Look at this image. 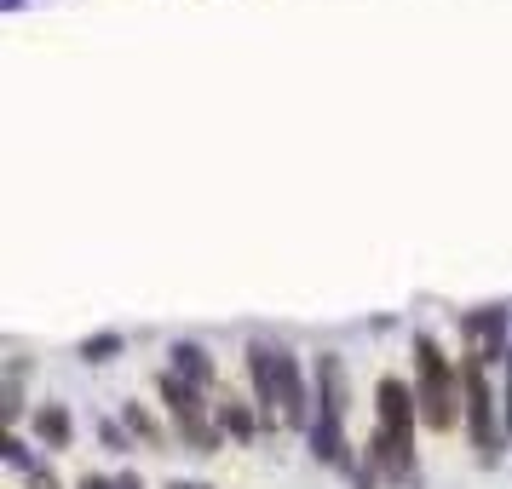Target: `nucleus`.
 Here are the masks:
<instances>
[{
    "label": "nucleus",
    "instance_id": "nucleus-17",
    "mask_svg": "<svg viewBox=\"0 0 512 489\" xmlns=\"http://www.w3.org/2000/svg\"><path fill=\"white\" fill-rule=\"evenodd\" d=\"M116 489H144L139 478H116Z\"/></svg>",
    "mask_w": 512,
    "mask_h": 489
},
{
    "label": "nucleus",
    "instance_id": "nucleus-16",
    "mask_svg": "<svg viewBox=\"0 0 512 489\" xmlns=\"http://www.w3.org/2000/svg\"><path fill=\"white\" fill-rule=\"evenodd\" d=\"M507 438H512V357H507Z\"/></svg>",
    "mask_w": 512,
    "mask_h": 489
},
{
    "label": "nucleus",
    "instance_id": "nucleus-2",
    "mask_svg": "<svg viewBox=\"0 0 512 489\" xmlns=\"http://www.w3.org/2000/svg\"><path fill=\"white\" fill-rule=\"evenodd\" d=\"M248 374H254V397L271 420H288V426H311V397H305L300 363L282 346H265L254 340L248 346Z\"/></svg>",
    "mask_w": 512,
    "mask_h": 489
},
{
    "label": "nucleus",
    "instance_id": "nucleus-15",
    "mask_svg": "<svg viewBox=\"0 0 512 489\" xmlns=\"http://www.w3.org/2000/svg\"><path fill=\"white\" fill-rule=\"evenodd\" d=\"M75 489H116V484H110V478H98V472H87V478H81Z\"/></svg>",
    "mask_w": 512,
    "mask_h": 489
},
{
    "label": "nucleus",
    "instance_id": "nucleus-5",
    "mask_svg": "<svg viewBox=\"0 0 512 489\" xmlns=\"http://www.w3.org/2000/svg\"><path fill=\"white\" fill-rule=\"evenodd\" d=\"M461 409H466V438L478 449V461H501V420H495V386H489V374L478 357H466L461 363Z\"/></svg>",
    "mask_w": 512,
    "mask_h": 489
},
{
    "label": "nucleus",
    "instance_id": "nucleus-14",
    "mask_svg": "<svg viewBox=\"0 0 512 489\" xmlns=\"http://www.w3.org/2000/svg\"><path fill=\"white\" fill-rule=\"evenodd\" d=\"M29 489H58V478H52V472H41V466H29Z\"/></svg>",
    "mask_w": 512,
    "mask_h": 489
},
{
    "label": "nucleus",
    "instance_id": "nucleus-1",
    "mask_svg": "<svg viewBox=\"0 0 512 489\" xmlns=\"http://www.w3.org/2000/svg\"><path fill=\"white\" fill-rule=\"evenodd\" d=\"M374 415H380L374 443H369L374 472H386L392 484H415L420 478V466H415V415H420V403H415V392H409L397 374L380 380V392H374Z\"/></svg>",
    "mask_w": 512,
    "mask_h": 489
},
{
    "label": "nucleus",
    "instance_id": "nucleus-4",
    "mask_svg": "<svg viewBox=\"0 0 512 489\" xmlns=\"http://www.w3.org/2000/svg\"><path fill=\"white\" fill-rule=\"evenodd\" d=\"M415 403L432 432H455V403H461V374L432 334H415Z\"/></svg>",
    "mask_w": 512,
    "mask_h": 489
},
{
    "label": "nucleus",
    "instance_id": "nucleus-10",
    "mask_svg": "<svg viewBox=\"0 0 512 489\" xmlns=\"http://www.w3.org/2000/svg\"><path fill=\"white\" fill-rule=\"evenodd\" d=\"M213 420H219V432H231V438H242V443L254 438V415H248L236 397H231V403H219V409H213Z\"/></svg>",
    "mask_w": 512,
    "mask_h": 489
},
{
    "label": "nucleus",
    "instance_id": "nucleus-6",
    "mask_svg": "<svg viewBox=\"0 0 512 489\" xmlns=\"http://www.w3.org/2000/svg\"><path fill=\"white\" fill-rule=\"evenodd\" d=\"M162 403H167V415H173V426H179L196 449H219V426L208 420V403H202L196 386H185L179 374H162Z\"/></svg>",
    "mask_w": 512,
    "mask_h": 489
},
{
    "label": "nucleus",
    "instance_id": "nucleus-13",
    "mask_svg": "<svg viewBox=\"0 0 512 489\" xmlns=\"http://www.w3.org/2000/svg\"><path fill=\"white\" fill-rule=\"evenodd\" d=\"M0 449H6V461H12V466H29V449H24V443H18V438H6V443H0Z\"/></svg>",
    "mask_w": 512,
    "mask_h": 489
},
{
    "label": "nucleus",
    "instance_id": "nucleus-9",
    "mask_svg": "<svg viewBox=\"0 0 512 489\" xmlns=\"http://www.w3.org/2000/svg\"><path fill=\"white\" fill-rule=\"evenodd\" d=\"M70 409H64V403H41V409H35V438L47 443V449H70Z\"/></svg>",
    "mask_w": 512,
    "mask_h": 489
},
{
    "label": "nucleus",
    "instance_id": "nucleus-7",
    "mask_svg": "<svg viewBox=\"0 0 512 489\" xmlns=\"http://www.w3.org/2000/svg\"><path fill=\"white\" fill-rule=\"evenodd\" d=\"M507 328L512 317L501 311V305H478V311H466L461 317V334H466V357H478V363H507L512 346H507Z\"/></svg>",
    "mask_w": 512,
    "mask_h": 489
},
{
    "label": "nucleus",
    "instance_id": "nucleus-11",
    "mask_svg": "<svg viewBox=\"0 0 512 489\" xmlns=\"http://www.w3.org/2000/svg\"><path fill=\"white\" fill-rule=\"evenodd\" d=\"M116 351H121V334H93V340L81 346V357H87V363H110Z\"/></svg>",
    "mask_w": 512,
    "mask_h": 489
},
{
    "label": "nucleus",
    "instance_id": "nucleus-8",
    "mask_svg": "<svg viewBox=\"0 0 512 489\" xmlns=\"http://www.w3.org/2000/svg\"><path fill=\"white\" fill-rule=\"evenodd\" d=\"M167 357H173V374H179L185 386H196V392H208V386H213V363H208V351H202V346L179 340Z\"/></svg>",
    "mask_w": 512,
    "mask_h": 489
},
{
    "label": "nucleus",
    "instance_id": "nucleus-18",
    "mask_svg": "<svg viewBox=\"0 0 512 489\" xmlns=\"http://www.w3.org/2000/svg\"><path fill=\"white\" fill-rule=\"evenodd\" d=\"M173 489H208V484H173Z\"/></svg>",
    "mask_w": 512,
    "mask_h": 489
},
{
    "label": "nucleus",
    "instance_id": "nucleus-3",
    "mask_svg": "<svg viewBox=\"0 0 512 489\" xmlns=\"http://www.w3.org/2000/svg\"><path fill=\"white\" fill-rule=\"evenodd\" d=\"M311 455L323 466H346V363L323 351L317 357V415H311Z\"/></svg>",
    "mask_w": 512,
    "mask_h": 489
},
{
    "label": "nucleus",
    "instance_id": "nucleus-12",
    "mask_svg": "<svg viewBox=\"0 0 512 489\" xmlns=\"http://www.w3.org/2000/svg\"><path fill=\"white\" fill-rule=\"evenodd\" d=\"M127 426H133V432H139L144 443H162V426H156V420L144 415L139 403H127Z\"/></svg>",
    "mask_w": 512,
    "mask_h": 489
}]
</instances>
